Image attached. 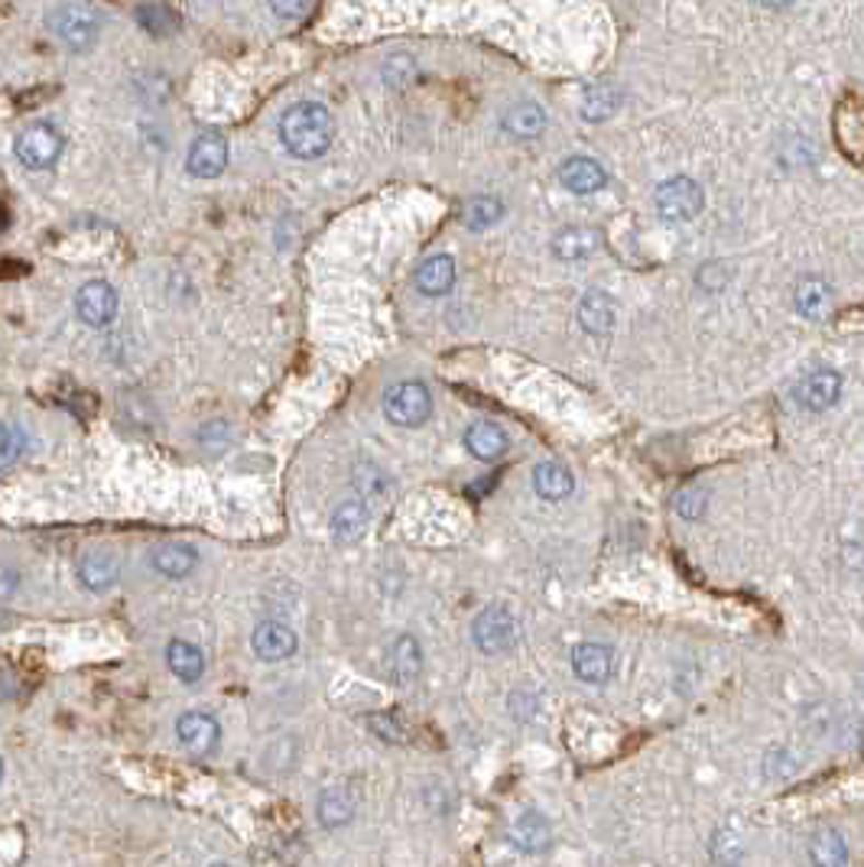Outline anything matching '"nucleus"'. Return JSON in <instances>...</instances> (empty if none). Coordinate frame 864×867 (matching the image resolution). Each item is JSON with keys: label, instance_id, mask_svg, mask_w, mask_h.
<instances>
[{"label": "nucleus", "instance_id": "obj_29", "mask_svg": "<svg viewBox=\"0 0 864 867\" xmlns=\"http://www.w3.org/2000/svg\"><path fill=\"white\" fill-rule=\"evenodd\" d=\"M832 303V293L822 280H803L796 286V309L806 318H822Z\"/></svg>", "mask_w": 864, "mask_h": 867}, {"label": "nucleus", "instance_id": "obj_7", "mask_svg": "<svg viewBox=\"0 0 864 867\" xmlns=\"http://www.w3.org/2000/svg\"><path fill=\"white\" fill-rule=\"evenodd\" d=\"M176 734L192 757H209L222 741V724L209 711H186L176 721Z\"/></svg>", "mask_w": 864, "mask_h": 867}, {"label": "nucleus", "instance_id": "obj_37", "mask_svg": "<svg viewBox=\"0 0 864 867\" xmlns=\"http://www.w3.org/2000/svg\"><path fill=\"white\" fill-rule=\"evenodd\" d=\"M270 7L277 10V16L283 20H303L310 10V0H270Z\"/></svg>", "mask_w": 864, "mask_h": 867}, {"label": "nucleus", "instance_id": "obj_24", "mask_svg": "<svg viewBox=\"0 0 864 867\" xmlns=\"http://www.w3.org/2000/svg\"><path fill=\"white\" fill-rule=\"evenodd\" d=\"M355 815V792L348 787H328L318 796V822L325 829H338Z\"/></svg>", "mask_w": 864, "mask_h": 867}, {"label": "nucleus", "instance_id": "obj_26", "mask_svg": "<svg viewBox=\"0 0 864 867\" xmlns=\"http://www.w3.org/2000/svg\"><path fill=\"white\" fill-rule=\"evenodd\" d=\"M199 555L192 547H182V543H166L154 550V568L166 578H186L192 568H195Z\"/></svg>", "mask_w": 864, "mask_h": 867}, {"label": "nucleus", "instance_id": "obj_10", "mask_svg": "<svg viewBox=\"0 0 864 867\" xmlns=\"http://www.w3.org/2000/svg\"><path fill=\"white\" fill-rule=\"evenodd\" d=\"M76 313H79L85 325L104 328L111 318L117 316V293H114V286L104 283V280L85 283L79 290V296H76Z\"/></svg>", "mask_w": 864, "mask_h": 867}, {"label": "nucleus", "instance_id": "obj_40", "mask_svg": "<svg viewBox=\"0 0 864 867\" xmlns=\"http://www.w3.org/2000/svg\"><path fill=\"white\" fill-rule=\"evenodd\" d=\"M212 867H232V865H212Z\"/></svg>", "mask_w": 864, "mask_h": 867}, {"label": "nucleus", "instance_id": "obj_25", "mask_svg": "<svg viewBox=\"0 0 864 867\" xmlns=\"http://www.w3.org/2000/svg\"><path fill=\"white\" fill-rule=\"evenodd\" d=\"M79 578L85 588L104 592L117 582V559L108 552H88L79 562Z\"/></svg>", "mask_w": 864, "mask_h": 867}, {"label": "nucleus", "instance_id": "obj_35", "mask_svg": "<svg viewBox=\"0 0 864 867\" xmlns=\"http://www.w3.org/2000/svg\"><path fill=\"white\" fill-rule=\"evenodd\" d=\"M371 728L384 737V741H391V744H396V741H403L406 737V731H403V724H400V718L396 714H391V711H378L374 718H371Z\"/></svg>", "mask_w": 864, "mask_h": 867}, {"label": "nucleus", "instance_id": "obj_39", "mask_svg": "<svg viewBox=\"0 0 864 867\" xmlns=\"http://www.w3.org/2000/svg\"><path fill=\"white\" fill-rule=\"evenodd\" d=\"M0 780H3V764H0Z\"/></svg>", "mask_w": 864, "mask_h": 867}, {"label": "nucleus", "instance_id": "obj_5", "mask_svg": "<svg viewBox=\"0 0 864 867\" xmlns=\"http://www.w3.org/2000/svg\"><path fill=\"white\" fill-rule=\"evenodd\" d=\"M653 202H657L660 218H666V222H689V218H696V215L703 212V202H706V199H703L699 182L676 176V179H666V182L657 189Z\"/></svg>", "mask_w": 864, "mask_h": 867}, {"label": "nucleus", "instance_id": "obj_9", "mask_svg": "<svg viewBox=\"0 0 864 867\" xmlns=\"http://www.w3.org/2000/svg\"><path fill=\"white\" fill-rule=\"evenodd\" d=\"M250 646L254 653L263 660V663H283L296 653L300 646V637L290 624L283 621H263L254 628V637H250Z\"/></svg>", "mask_w": 864, "mask_h": 867}, {"label": "nucleus", "instance_id": "obj_27", "mask_svg": "<svg viewBox=\"0 0 864 867\" xmlns=\"http://www.w3.org/2000/svg\"><path fill=\"white\" fill-rule=\"evenodd\" d=\"M534 487H537V494H540L543 500H565V497L572 494L575 481H572L569 469H562V465H556V462H543V465H537V472H534Z\"/></svg>", "mask_w": 864, "mask_h": 867}, {"label": "nucleus", "instance_id": "obj_32", "mask_svg": "<svg viewBox=\"0 0 864 867\" xmlns=\"http://www.w3.org/2000/svg\"><path fill=\"white\" fill-rule=\"evenodd\" d=\"M706 504H708V494L706 487H699V484L683 487V491L673 497V507H676V514H680L683 520H699V517L706 514Z\"/></svg>", "mask_w": 864, "mask_h": 867}, {"label": "nucleus", "instance_id": "obj_4", "mask_svg": "<svg viewBox=\"0 0 864 867\" xmlns=\"http://www.w3.org/2000/svg\"><path fill=\"white\" fill-rule=\"evenodd\" d=\"M384 413L396 426L416 429L429 419L433 396L426 391V384H419V381H400L384 394Z\"/></svg>", "mask_w": 864, "mask_h": 867}, {"label": "nucleus", "instance_id": "obj_6", "mask_svg": "<svg viewBox=\"0 0 864 867\" xmlns=\"http://www.w3.org/2000/svg\"><path fill=\"white\" fill-rule=\"evenodd\" d=\"M13 154L26 169H46L63 154V137L49 124H33L13 140Z\"/></svg>", "mask_w": 864, "mask_h": 867}, {"label": "nucleus", "instance_id": "obj_12", "mask_svg": "<svg viewBox=\"0 0 864 867\" xmlns=\"http://www.w3.org/2000/svg\"><path fill=\"white\" fill-rule=\"evenodd\" d=\"M419 673H423V646L416 637L400 633L388 646V676L396 686H409L419 679Z\"/></svg>", "mask_w": 864, "mask_h": 867}, {"label": "nucleus", "instance_id": "obj_36", "mask_svg": "<svg viewBox=\"0 0 864 867\" xmlns=\"http://www.w3.org/2000/svg\"><path fill=\"white\" fill-rule=\"evenodd\" d=\"M20 449H23V439H20V432H13L10 426H0V472H3V469H10V465L16 462Z\"/></svg>", "mask_w": 864, "mask_h": 867}, {"label": "nucleus", "instance_id": "obj_8", "mask_svg": "<svg viewBox=\"0 0 864 867\" xmlns=\"http://www.w3.org/2000/svg\"><path fill=\"white\" fill-rule=\"evenodd\" d=\"M189 172L195 179H215L225 172L228 166V140L218 131H205L195 137V144L189 147Z\"/></svg>", "mask_w": 864, "mask_h": 867}, {"label": "nucleus", "instance_id": "obj_20", "mask_svg": "<svg viewBox=\"0 0 864 867\" xmlns=\"http://www.w3.org/2000/svg\"><path fill=\"white\" fill-rule=\"evenodd\" d=\"M579 322L588 335H608L615 328V300L602 290H592L579 303Z\"/></svg>", "mask_w": 864, "mask_h": 867}, {"label": "nucleus", "instance_id": "obj_22", "mask_svg": "<svg viewBox=\"0 0 864 867\" xmlns=\"http://www.w3.org/2000/svg\"><path fill=\"white\" fill-rule=\"evenodd\" d=\"M166 663L182 683H199L205 673V653L189 640H172L166 646Z\"/></svg>", "mask_w": 864, "mask_h": 867}, {"label": "nucleus", "instance_id": "obj_34", "mask_svg": "<svg viewBox=\"0 0 864 867\" xmlns=\"http://www.w3.org/2000/svg\"><path fill=\"white\" fill-rule=\"evenodd\" d=\"M355 487L364 494V497H384V491H388V477H384V472L381 469H374V465H358V472H355ZM361 497V500H364Z\"/></svg>", "mask_w": 864, "mask_h": 867}, {"label": "nucleus", "instance_id": "obj_30", "mask_svg": "<svg viewBox=\"0 0 864 867\" xmlns=\"http://www.w3.org/2000/svg\"><path fill=\"white\" fill-rule=\"evenodd\" d=\"M501 215H504V205L497 202V199H491V195H481V199H474V202H469L465 205V212H462V222L469 225V228H491V225H497L501 222Z\"/></svg>", "mask_w": 864, "mask_h": 867}, {"label": "nucleus", "instance_id": "obj_14", "mask_svg": "<svg viewBox=\"0 0 864 867\" xmlns=\"http://www.w3.org/2000/svg\"><path fill=\"white\" fill-rule=\"evenodd\" d=\"M572 669L582 683H592V686H602L611 679L615 673V656L608 646L602 643H582L572 650Z\"/></svg>", "mask_w": 864, "mask_h": 867}, {"label": "nucleus", "instance_id": "obj_16", "mask_svg": "<svg viewBox=\"0 0 864 867\" xmlns=\"http://www.w3.org/2000/svg\"><path fill=\"white\" fill-rule=\"evenodd\" d=\"M413 280L423 296H446L456 286V260L449 254H436L416 267Z\"/></svg>", "mask_w": 864, "mask_h": 867}, {"label": "nucleus", "instance_id": "obj_33", "mask_svg": "<svg viewBox=\"0 0 864 867\" xmlns=\"http://www.w3.org/2000/svg\"><path fill=\"white\" fill-rule=\"evenodd\" d=\"M137 16H141V23H144L150 33H157V36H166V33H172V30H176V16H172V10H166L162 3L141 7V10H137Z\"/></svg>", "mask_w": 864, "mask_h": 867}, {"label": "nucleus", "instance_id": "obj_23", "mask_svg": "<svg viewBox=\"0 0 864 867\" xmlns=\"http://www.w3.org/2000/svg\"><path fill=\"white\" fill-rule=\"evenodd\" d=\"M809 862L812 867H845L849 865V845L845 835L835 829H822L809 842Z\"/></svg>", "mask_w": 864, "mask_h": 867}, {"label": "nucleus", "instance_id": "obj_17", "mask_svg": "<svg viewBox=\"0 0 864 867\" xmlns=\"http://www.w3.org/2000/svg\"><path fill=\"white\" fill-rule=\"evenodd\" d=\"M510 842H514V848H520L527 855H540V852L550 848L552 842L550 822L540 812H524L510 825Z\"/></svg>", "mask_w": 864, "mask_h": 867}, {"label": "nucleus", "instance_id": "obj_38", "mask_svg": "<svg viewBox=\"0 0 864 867\" xmlns=\"http://www.w3.org/2000/svg\"><path fill=\"white\" fill-rule=\"evenodd\" d=\"M758 3H764V7H786V3H793V0H758Z\"/></svg>", "mask_w": 864, "mask_h": 867}, {"label": "nucleus", "instance_id": "obj_13", "mask_svg": "<svg viewBox=\"0 0 864 867\" xmlns=\"http://www.w3.org/2000/svg\"><path fill=\"white\" fill-rule=\"evenodd\" d=\"M368 523H371V507H368V500H361V497H348V500H341V504L335 507V514H332V537H335V543L351 547V543H358V540L368 533Z\"/></svg>", "mask_w": 864, "mask_h": 867}, {"label": "nucleus", "instance_id": "obj_19", "mask_svg": "<svg viewBox=\"0 0 864 867\" xmlns=\"http://www.w3.org/2000/svg\"><path fill=\"white\" fill-rule=\"evenodd\" d=\"M602 247V237L592 228H565L559 232L552 240V254L565 263H579V260H588L595 250Z\"/></svg>", "mask_w": 864, "mask_h": 867}, {"label": "nucleus", "instance_id": "obj_18", "mask_svg": "<svg viewBox=\"0 0 864 867\" xmlns=\"http://www.w3.org/2000/svg\"><path fill=\"white\" fill-rule=\"evenodd\" d=\"M465 449L481 462H497L510 449V439L494 423H472L469 432H465Z\"/></svg>", "mask_w": 864, "mask_h": 867}, {"label": "nucleus", "instance_id": "obj_3", "mask_svg": "<svg viewBox=\"0 0 864 867\" xmlns=\"http://www.w3.org/2000/svg\"><path fill=\"white\" fill-rule=\"evenodd\" d=\"M472 637L474 646L484 653V656H501L507 650H514L517 637H520V628H517V618L501 608V605H491L484 608L472 624Z\"/></svg>", "mask_w": 864, "mask_h": 867}, {"label": "nucleus", "instance_id": "obj_11", "mask_svg": "<svg viewBox=\"0 0 864 867\" xmlns=\"http://www.w3.org/2000/svg\"><path fill=\"white\" fill-rule=\"evenodd\" d=\"M839 394H842V378L835 371H826V368L822 371H812L809 378H803L796 384V391H793L796 403L803 409H809V413H822V409L835 406Z\"/></svg>", "mask_w": 864, "mask_h": 867}, {"label": "nucleus", "instance_id": "obj_21", "mask_svg": "<svg viewBox=\"0 0 864 867\" xmlns=\"http://www.w3.org/2000/svg\"><path fill=\"white\" fill-rule=\"evenodd\" d=\"M547 127V114L540 104L534 101H517L510 104V111L504 114V131L517 140H530V137H540V131Z\"/></svg>", "mask_w": 864, "mask_h": 867}, {"label": "nucleus", "instance_id": "obj_1", "mask_svg": "<svg viewBox=\"0 0 864 867\" xmlns=\"http://www.w3.org/2000/svg\"><path fill=\"white\" fill-rule=\"evenodd\" d=\"M332 134H335L332 114L318 101H303L280 117V140L300 159L322 157L332 144Z\"/></svg>", "mask_w": 864, "mask_h": 867}, {"label": "nucleus", "instance_id": "obj_2", "mask_svg": "<svg viewBox=\"0 0 864 867\" xmlns=\"http://www.w3.org/2000/svg\"><path fill=\"white\" fill-rule=\"evenodd\" d=\"M49 26L53 33L72 49V53H85L98 43V33H101V20L98 13L81 3V0H69V3H59L53 13H49Z\"/></svg>", "mask_w": 864, "mask_h": 867}, {"label": "nucleus", "instance_id": "obj_31", "mask_svg": "<svg viewBox=\"0 0 864 867\" xmlns=\"http://www.w3.org/2000/svg\"><path fill=\"white\" fill-rule=\"evenodd\" d=\"M744 858V845L731 829H718L711 838V862L718 867H738Z\"/></svg>", "mask_w": 864, "mask_h": 867}, {"label": "nucleus", "instance_id": "obj_15", "mask_svg": "<svg viewBox=\"0 0 864 867\" xmlns=\"http://www.w3.org/2000/svg\"><path fill=\"white\" fill-rule=\"evenodd\" d=\"M559 182L575 195H592V192L605 189L608 172L592 157H569L559 166Z\"/></svg>", "mask_w": 864, "mask_h": 867}, {"label": "nucleus", "instance_id": "obj_28", "mask_svg": "<svg viewBox=\"0 0 864 867\" xmlns=\"http://www.w3.org/2000/svg\"><path fill=\"white\" fill-rule=\"evenodd\" d=\"M621 104V91L608 81L602 85H592L585 88V98H582V117L585 121H608Z\"/></svg>", "mask_w": 864, "mask_h": 867}]
</instances>
